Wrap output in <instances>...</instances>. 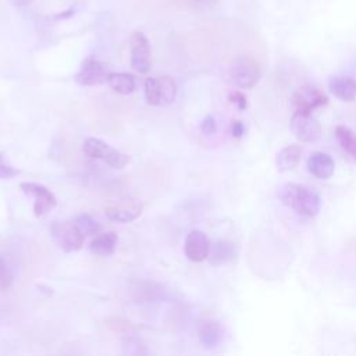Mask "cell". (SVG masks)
<instances>
[{"label": "cell", "mask_w": 356, "mask_h": 356, "mask_svg": "<svg viewBox=\"0 0 356 356\" xmlns=\"http://www.w3.org/2000/svg\"><path fill=\"white\" fill-rule=\"evenodd\" d=\"M51 236L57 246L65 253L79 250L85 241V234L79 229L75 221H63L53 224Z\"/></svg>", "instance_id": "277c9868"}, {"label": "cell", "mask_w": 356, "mask_h": 356, "mask_svg": "<svg viewBox=\"0 0 356 356\" xmlns=\"http://www.w3.org/2000/svg\"><path fill=\"white\" fill-rule=\"evenodd\" d=\"M277 195L286 207L306 217H314L321 209L318 193L300 184L286 182L278 188Z\"/></svg>", "instance_id": "6da1fadb"}, {"label": "cell", "mask_w": 356, "mask_h": 356, "mask_svg": "<svg viewBox=\"0 0 356 356\" xmlns=\"http://www.w3.org/2000/svg\"><path fill=\"white\" fill-rule=\"evenodd\" d=\"M161 83V106H167L174 102L177 95V85L171 76H159Z\"/></svg>", "instance_id": "44dd1931"}, {"label": "cell", "mask_w": 356, "mask_h": 356, "mask_svg": "<svg viewBox=\"0 0 356 356\" xmlns=\"http://www.w3.org/2000/svg\"><path fill=\"white\" fill-rule=\"evenodd\" d=\"M129 60L131 67L139 72L146 74L150 70V44L147 38L140 31H134L129 38Z\"/></svg>", "instance_id": "8992f818"}, {"label": "cell", "mask_w": 356, "mask_h": 356, "mask_svg": "<svg viewBox=\"0 0 356 356\" xmlns=\"http://www.w3.org/2000/svg\"><path fill=\"white\" fill-rule=\"evenodd\" d=\"M74 221L79 227V229L85 234V236L86 235H97L100 231V225L89 214H79Z\"/></svg>", "instance_id": "7402d4cb"}, {"label": "cell", "mask_w": 356, "mask_h": 356, "mask_svg": "<svg viewBox=\"0 0 356 356\" xmlns=\"http://www.w3.org/2000/svg\"><path fill=\"white\" fill-rule=\"evenodd\" d=\"M75 13V10L74 8H70V10H67L65 13H61V14H57L56 15V19H61V18H68V17H72V14Z\"/></svg>", "instance_id": "f1b7e54d"}, {"label": "cell", "mask_w": 356, "mask_h": 356, "mask_svg": "<svg viewBox=\"0 0 356 356\" xmlns=\"http://www.w3.org/2000/svg\"><path fill=\"white\" fill-rule=\"evenodd\" d=\"M328 88L335 97L343 102H353L356 97V81L350 76H331L328 81Z\"/></svg>", "instance_id": "5bb4252c"}, {"label": "cell", "mask_w": 356, "mask_h": 356, "mask_svg": "<svg viewBox=\"0 0 356 356\" xmlns=\"http://www.w3.org/2000/svg\"><path fill=\"white\" fill-rule=\"evenodd\" d=\"M19 189L28 197H33V214L36 217H43L57 206L56 196L44 185L28 181V182H21Z\"/></svg>", "instance_id": "5b68a950"}, {"label": "cell", "mask_w": 356, "mask_h": 356, "mask_svg": "<svg viewBox=\"0 0 356 356\" xmlns=\"http://www.w3.org/2000/svg\"><path fill=\"white\" fill-rule=\"evenodd\" d=\"M228 79L232 85L249 89L260 79L259 63L249 56H239L234 58L228 67Z\"/></svg>", "instance_id": "7a4b0ae2"}, {"label": "cell", "mask_w": 356, "mask_h": 356, "mask_svg": "<svg viewBox=\"0 0 356 356\" xmlns=\"http://www.w3.org/2000/svg\"><path fill=\"white\" fill-rule=\"evenodd\" d=\"M307 170L316 178L327 179L334 174L335 163L330 154L316 150V152H312L307 159Z\"/></svg>", "instance_id": "7c38bea8"}, {"label": "cell", "mask_w": 356, "mask_h": 356, "mask_svg": "<svg viewBox=\"0 0 356 356\" xmlns=\"http://www.w3.org/2000/svg\"><path fill=\"white\" fill-rule=\"evenodd\" d=\"M210 246H211L210 241L203 231H199V229L191 231L186 235L185 245H184L185 256L188 257V260L193 263H200L209 257Z\"/></svg>", "instance_id": "8fae6325"}, {"label": "cell", "mask_w": 356, "mask_h": 356, "mask_svg": "<svg viewBox=\"0 0 356 356\" xmlns=\"http://www.w3.org/2000/svg\"><path fill=\"white\" fill-rule=\"evenodd\" d=\"M145 99L150 106H161L160 78H147L145 81Z\"/></svg>", "instance_id": "ffe728a7"}, {"label": "cell", "mask_w": 356, "mask_h": 356, "mask_svg": "<svg viewBox=\"0 0 356 356\" xmlns=\"http://www.w3.org/2000/svg\"><path fill=\"white\" fill-rule=\"evenodd\" d=\"M300 156H302V147L299 145H288L282 147L278 152L275 159L277 170L281 172L293 170L299 164Z\"/></svg>", "instance_id": "2e32d148"}, {"label": "cell", "mask_w": 356, "mask_h": 356, "mask_svg": "<svg viewBox=\"0 0 356 356\" xmlns=\"http://www.w3.org/2000/svg\"><path fill=\"white\" fill-rule=\"evenodd\" d=\"M335 138H337L339 146L342 147V150L352 160L356 161V134L352 129H349L348 127L338 125L335 128Z\"/></svg>", "instance_id": "d6986e66"}, {"label": "cell", "mask_w": 356, "mask_h": 356, "mask_svg": "<svg viewBox=\"0 0 356 356\" xmlns=\"http://www.w3.org/2000/svg\"><path fill=\"white\" fill-rule=\"evenodd\" d=\"M11 281H13V271L8 263L0 256V289L8 288Z\"/></svg>", "instance_id": "603a6c76"}, {"label": "cell", "mask_w": 356, "mask_h": 356, "mask_svg": "<svg viewBox=\"0 0 356 356\" xmlns=\"http://www.w3.org/2000/svg\"><path fill=\"white\" fill-rule=\"evenodd\" d=\"M289 128L300 142H316L321 135V125L312 113L295 111L291 118Z\"/></svg>", "instance_id": "52a82bcc"}, {"label": "cell", "mask_w": 356, "mask_h": 356, "mask_svg": "<svg viewBox=\"0 0 356 356\" xmlns=\"http://www.w3.org/2000/svg\"><path fill=\"white\" fill-rule=\"evenodd\" d=\"M82 150L85 156L90 159L102 160L115 170H121L129 163V157L125 153L117 150L115 147L110 146L108 143H106L99 138H86L83 142Z\"/></svg>", "instance_id": "3957f363"}, {"label": "cell", "mask_w": 356, "mask_h": 356, "mask_svg": "<svg viewBox=\"0 0 356 356\" xmlns=\"http://www.w3.org/2000/svg\"><path fill=\"white\" fill-rule=\"evenodd\" d=\"M19 174V171L17 168H14L13 165H10L8 163H6L4 160V154L0 152V179H10L14 178Z\"/></svg>", "instance_id": "cb8c5ba5"}, {"label": "cell", "mask_w": 356, "mask_h": 356, "mask_svg": "<svg viewBox=\"0 0 356 356\" xmlns=\"http://www.w3.org/2000/svg\"><path fill=\"white\" fill-rule=\"evenodd\" d=\"M107 83L110 88L120 95H131L135 90V76L128 72H110Z\"/></svg>", "instance_id": "ac0fdd59"}, {"label": "cell", "mask_w": 356, "mask_h": 356, "mask_svg": "<svg viewBox=\"0 0 356 356\" xmlns=\"http://www.w3.org/2000/svg\"><path fill=\"white\" fill-rule=\"evenodd\" d=\"M197 337H199L200 343L204 348H207V349L216 348L222 339V327L216 320H211V318L203 320L199 324Z\"/></svg>", "instance_id": "4fadbf2b"}, {"label": "cell", "mask_w": 356, "mask_h": 356, "mask_svg": "<svg viewBox=\"0 0 356 356\" xmlns=\"http://www.w3.org/2000/svg\"><path fill=\"white\" fill-rule=\"evenodd\" d=\"M108 75L110 71L104 63L89 57L82 63L81 70L75 75V81L83 86H95L106 83Z\"/></svg>", "instance_id": "9c48e42d"}, {"label": "cell", "mask_w": 356, "mask_h": 356, "mask_svg": "<svg viewBox=\"0 0 356 356\" xmlns=\"http://www.w3.org/2000/svg\"><path fill=\"white\" fill-rule=\"evenodd\" d=\"M143 210V204L138 199H121L106 207L104 213L110 221L114 222H131L136 220Z\"/></svg>", "instance_id": "30bf717a"}, {"label": "cell", "mask_w": 356, "mask_h": 356, "mask_svg": "<svg viewBox=\"0 0 356 356\" xmlns=\"http://www.w3.org/2000/svg\"><path fill=\"white\" fill-rule=\"evenodd\" d=\"M231 132H232V136H235V138H239V136H242V135H243V132H245V127H243L242 121H239V120H235V121H232V125H231Z\"/></svg>", "instance_id": "4316f807"}, {"label": "cell", "mask_w": 356, "mask_h": 356, "mask_svg": "<svg viewBox=\"0 0 356 356\" xmlns=\"http://www.w3.org/2000/svg\"><path fill=\"white\" fill-rule=\"evenodd\" d=\"M33 0H10V3L15 7H25L28 4H31Z\"/></svg>", "instance_id": "83f0119b"}, {"label": "cell", "mask_w": 356, "mask_h": 356, "mask_svg": "<svg viewBox=\"0 0 356 356\" xmlns=\"http://www.w3.org/2000/svg\"><path fill=\"white\" fill-rule=\"evenodd\" d=\"M328 103L327 95L314 85H302L292 95V106L295 111L312 113L314 108Z\"/></svg>", "instance_id": "ba28073f"}, {"label": "cell", "mask_w": 356, "mask_h": 356, "mask_svg": "<svg viewBox=\"0 0 356 356\" xmlns=\"http://www.w3.org/2000/svg\"><path fill=\"white\" fill-rule=\"evenodd\" d=\"M195 1H197V3H200V4H213V3H216L217 0H195Z\"/></svg>", "instance_id": "f546056e"}, {"label": "cell", "mask_w": 356, "mask_h": 356, "mask_svg": "<svg viewBox=\"0 0 356 356\" xmlns=\"http://www.w3.org/2000/svg\"><path fill=\"white\" fill-rule=\"evenodd\" d=\"M229 102L234 103L239 110H245L246 106H248L245 95L242 92H239V90H234V92L229 93Z\"/></svg>", "instance_id": "484cf974"}, {"label": "cell", "mask_w": 356, "mask_h": 356, "mask_svg": "<svg viewBox=\"0 0 356 356\" xmlns=\"http://www.w3.org/2000/svg\"><path fill=\"white\" fill-rule=\"evenodd\" d=\"M200 129H202V134L203 135H213L217 129V124H216V120L213 115H206L202 121V125H200Z\"/></svg>", "instance_id": "d4e9b609"}, {"label": "cell", "mask_w": 356, "mask_h": 356, "mask_svg": "<svg viewBox=\"0 0 356 356\" xmlns=\"http://www.w3.org/2000/svg\"><path fill=\"white\" fill-rule=\"evenodd\" d=\"M117 241H118V236L113 231L106 232V234H97L90 241L89 249L92 253H95L97 256H110L115 250Z\"/></svg>", "instance_id": "e0dca14e"}, {"label": "cell", "mask_w": 356, "mask_h": 356, "mask_svg": "<svg viewBox=\"0 0 356 356\" xmlns=\"http://www.w3.org/2000/svg\"><path fill=\"white\" fill-rule=\"evenodd\" d=\"M235 257V246L231 241L220 239L210 246L209 261L213 266H221L231 261Z\"/></svg>", "instance_id": "9a60e30c"}]
</instances>
